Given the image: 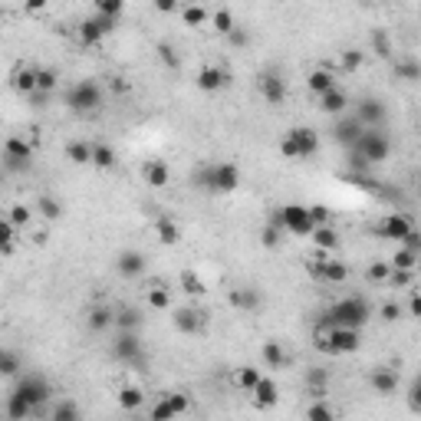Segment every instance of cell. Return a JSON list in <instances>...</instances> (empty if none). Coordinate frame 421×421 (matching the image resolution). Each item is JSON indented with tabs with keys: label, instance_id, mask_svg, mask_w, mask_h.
<instances>
[{
	"label": "cell",
	"instance_id": "obj_1",
	"mask_svg": "<svg viewBox=\"0 0 421 421\" xmlns=\"http://www.w3.org/2000/svg\"><path fill=\"white\" fill-rule=\"evenodd\" d=\"M368 316H372V306L362 296H346L326 310L323 329H362L368 323Z\"/></svg>",
	"mask_w": 421,
	"mask_h": 421
},
{
	"label": "cell",
	"instance_id": "obj_2",
	"mask_svg": "<svg viewBox=\"0 0 421 421\" xmlns=\"http://www.w3.org/2000/svg\"><path fill=\"white\" fill-rule=\"evenodd\" d=\"M198 181H201V188L214 191V195H230V191H237L240 184V168L234 162H214L198 174Z\"/></svg>",
	"mask_w": 421,
	"mask_h": 421
},
{
	"label": "cell",
	"instance_id": "obj_3",
	"mask_svg": "<svg viewBox=\"0 0 421 421\" xmlns=\"http://www.w3.org/2000/svg\"><path fill=\"white\" fill-rule=\"evenodd\" d=\"M11 395L23 399L30 408H40V405H46V401H50L53 389H50V378H46V375H40V372H27V375L17 378V385H13Z\"/></svg>",
	"mask_w": 421,
	"mask_h": 421
},
{
	"label": "cell",
	"instance_id": "obj_4",
	"mask_svg": "<svg viewBox=\"0 0 421 421\" xmlns=\"http://www.w3.org/2000/svg\"><path fill=\"white\" fill-rule=\"evenodd\" d=\"M352 151H356L366 165H382L385 158H389L392 142H389V135H385L382 129H366V132H362V139L352 145Z\"/></svg>",
	"mask_w": 421,
	"mask_h": 421
},
{
	"label": "cell",
	"instance_id": "obj_5",
	"mask_svg": "<svg viewBox=\"0 0 421 421\" xmlns=\"http://www.w3.org/2000/svg\"><path fill=\"white\" fill-rule=\"evenodd\" d=\"M66 106L73 109V112H96V109L102 106V89H99V83H92V79L76 83V86L66 92Z\"/></svg>",
	"mask_w": 421,
	"mask_h": 421
},
{
	"label": "cell",
	"instance_id": "obj_6",
	"mask_svg": "<svg viewBox=\"0 0 421 421\" xmlns=\"http://www.w3.org/2000/svg\"><path fill=\"white\" fill-rule=\"evenodd\" d=\"M273 221L280 224V230H290V234H296V237H310V234H313V224H310V214H306V207L303 205L280 207Z\"/></svg>",
	"mask_w": 421,
	"mask_h": 421
},
{
	"label": "cell",
	"instance_id": "obj_7",
	"mask_svg": "<svg viewBox=\"0 0 421 421\" xmlns=\"http://www.w3.org/2000/svg\"><path fill=\"white\" fill-rule=\"evenodd\" d=\"M372 230H375L378 237H389V240H405L415 230V224H411L408 214H399V211H392V214H385L382 221H375L372 224Z\"/></svg>",
	"mask_w": 421,
	"mask_h": 421
},
{
	"label": "cell",
	"instance_id": "obj_8",
	"mask_svg": "<svg viewBox=\"0 0 421 421\" xmlns=\"http://www.w3.org/2000/svg\"><path fill=\"white\" fill-rule=\"evenodd\" d=\"M109 33H112V20H102V17H89V20L79 23V30H76V36H79V43L83 46H96L102 43Z\"/></svg>",
	"mask_w": 421,
	"mask_h": 421
},
{
	"label": "cell",
	"instance_id": "obj_9",
	"mask_svg": "<svg viewBox=\"0 0 421 421\" xmlns=\"http://www.w3.org/2000/svg\"><path fill=\"white\" fill-rule=\"evenodd\" d=\"M195 83L201 92H217V89H224L227 83H230V73L221 69V66H201L195 76Z\"/></svg>",
	"mask_w": 421,
	"mask_h": 421
},
{
	"label": "cell",
	"instance_id": "obj_10",
	"mask_svg": "<svg viewBox=\"0 0 421 421\" xmlns=\"http://www.w3.org/2000/svg\"><path fill=\"white\" fill-rule=\"evenodd\" d=\"M257 89H260V96H263V102H270V106H280L283 99H287V86H283V79L277 73H260Z\"/></svg>",
	"mask_w": 421,
	"mask_h": 421
},
{
	"label": "cell",
	"instance_id": "obj_11",
	"mask_svg": "<svg viewBox=\"0 0 421 421\" xmlns=\"http://www.w3.org/2000/svg\"><path fill=\"white\" fill-rule=\"evenodd\" d=\"M356 122L362 129H378L385 122V106L378 99H362L359 102V112H356Z\"/></svg>",
	"mask_w": 421,
	"mask_h": 421
},
{
	"label": "cell",
	"instance_id": "obj_12",
	"mask_svg": "<svg viewBox=\"0 0 421 421\" xmlns=\"http://www.w3.org/2000/svg\"><path fill=\"white\" fill-rule=\"evenodd\" d=\"M287 135H290L293 149H296V155H300V158H310V155H316V151H319V135H316L313 129H306V125H300V129H290Z\"/></svg>",
	"mask_w": 421,
	"mask_h": 421
},
{
	"label": "cell",
	"instance_id": "obj_13",
	"mask_svg": "<svg viewBox=\"0 0 421 421\" xmlns=\"http://www.w3.org/2000/svg\"><path fill=\"white\" fill-rule=\"evenodd\" d=\"M112 356L122 362H139L142 359V339L135 333H119V339L112 343Z\"/></svg>",
	"mask_w": 421,
	"mask_h": 421
},
{
	"label": "cell",
	"instance_id": "obj_14",
	"mask_svg": "<svg viewBox=\"0 0 421 421\" xmlns=\"http://www.w3.org/2000/svg\"><path fill=\"white\" fill-rule=\"evenodd\" d=\"M142 178H145L149 188H168L172 184V168L165 162H158V158H149L142 165Z\"/></svg>",
	"mask_w": 421,
	"mask_h": 421
},
{
	"label": "cell",
	"instance_id": "obj_15",
	"mask_svg": "<svg viewBox=\"0 0 421 421\" xmlns=\"http://www.w3.org/2000/svg\"><path fill=\"white\" fill-rule=\"evenodd\" d=\"M250 401H254L257 408H273V405L280 401V389H277V382L263 375L257 385H254V392H250Z\"/></svg>",
	"mask_w": 421,
	"mask_h": 421
},
{
	"label": "cell",
	"instance_id": "obj_16",
	"mask_svg": "<svg viewBox=\"0 0 421 421\" xmlns=\"http://www.w3.org/2000/svg\"><path fill=\"white\" fill-rule=\"evenodd\" d=\"M11 86L20 96H36V69L33 66H17L11 73Z\"/></svg>",
	"mask_w": 421,
	"mask_h": 421
},
{
	"label": "cell",
	"instance_id": "obj_17",
	"mask_svg": "<svg viewBox=\"0 0 421 421\" xmlns=\"http://www.w3.org/2000/svg\"><path fill=\"white\" fill-rule=\"evenodd\" d=\"M4 158H11V162H20V165H30L33 158V145L20 135H11V139L4 142Z\"/></svg>",
	"mask_w": 421,
	"mask_h": 421
},
{
	"label": "cell",
	"instance_id": "obj_18",
	"mask_svg": "<svg viewBox=\"0 0 421 421\" xmlns=\"http://www.w3.org/2000/svg\"><path fill=\"white\" fill-rule=\"evenodd\" d=\"M116 270L122 273V277H142L145 273V257H142L139 250H122L119 260H116Z\"/></svg>",
	"mask_w": 421,
	"mask_h": 421
},
{
	"label": "cell",
	"instance_id": "obj_19",
	"mask_svg": "<svg viewBox=\"0 0 421 421\" xmlns=\"http://www.w3.org/2000/svg\"><path fill=\"white\" fill-rule=\"evenodd\" d=\"M362 125L356 122V116L352 119H343V122H336V129H333V139L339 142V145H346V149H352L359 139H362Z\"/></svg>",
	"mask_w": 421,
	"mask_h": 421
},
{
	"label": "cell",
	"instance_id": "obj_20",
	"mask_svg": "<svg viewBox=\"0 0 421 421\" xmlns=\"http://www.w3.org/2000/svg\"><path fill=\"white\" fill-rule=\"evenodd\" d=\"M346 106H349V96H346V89H339V86L319 96V109H323L326 116H343Z\"/></svg>",
	"mask_w": 421,
	"mask_h": 421
},
{
	"label": "cell",
	"instance_id": "obj_21",
	"mask_svg": "<svg viewBox=\"0 0 421 421\" xmlns=\"http://www.w3.org/2000/svg\"><path fill=\"white\" fill-rule=\"evenodd\" d=\"M207 23H211V30L221 33V36H230V33L237 30V20H234V11H230V7H217V11H211Z\"/></svg>",
	"mask_w": 421,
	"mask_h": 421
},
{
	"label": "cell",
	"instance_id": "obj_22",
	"mask_svg": "<svg viewBox=\"0 0 421 421\" xmlns=\"http://www.w3.org/2000/svg\"><path fill=\"white\" fill-rule=\"evenodd\" d=\"M368 382H372V389H375L378 395H392V392L399 389V372H395V368H375V372L368 375Z\"/></svg>",
	"mask_w": 421,
	"mask_h": 421
},
{
	"label": "cell",
	"instance_id": "obj_23",
	"mask_svg": "<svg viewBox=\"0 0 421 421\" xmlns=\"http://www.w3.org/2000/svg\"><path fill=\"white\" fill-rule=\"evenodd\" d=\"M201 323H205V319H201V313H198V310H191V306H181V310H174V329H178V333H198V329H201Z\"/></svg>",
	"mask_w": 421,
	"mask_h": 421
},
{
	"label": "cell",
	"instance_id": "obj_24",
	"mask_svg": "<svg viewBox=\"0 0 421 421\" xmlns=\"http://www.w3.org/2000/svg\"><path fill=\"white\" fill-rule=\"evenodd\" d=\"M178 13H181L184 27H191V30H201L207 23V17H211V11L201 7V4H184V7H178Z\"/></svg>",
	"mask_w": 421,
	"mask_h": 421
},
{
	"label": "cell",
	"instance_id": "obj_25",
	"mask_svg": "<svg viewBox=\"0 0 421 421\" xmlns=\"http://www.w3.org/2000/svg\"><path fill=\"white\" fill-rule=\"evenodd\" d=\"M155 234H158V240L165 247H174L181 240V227L174 224L172 217H155Z\"/></svg>",
	"mask_w": 421,
	"mask_h": 421
},
{
	"label": "cell",
	"instance_id": "obj_26",
	"mask_svg": "<svg viewBox=\"0 0 421 421\" xmlns=\"http://www.w3.org/2000/svg\"><path fill=\"white\" fill-rule=\"evenodd\" d=\"M346 280H349V267L343 260H323L319 283H346Z\"/></svg>",
	"mask_w": 421,
	"mask_h": 421
},
{
	"label": "cell",
	"instance_id": "obj_27",
	"mask_svg": "<svg viewBox=\"0 0 421 421\" xmlns=\"http://www.w3.org/2000/svg\"><path fill=\"white\" fill-rule=\"evenodd\" d=\"M86 323H89L92 333H102V329H109V326H116V310H109V306H92Z\"/></svg>",
	"mask_w": 421,
	"mask_h": 421
},
{
	"label": "cell",
	"instance_id": "obj_28",
	"mask_svg": "<svg viewBox=\"0 0 421 421\" xmlns=\"http://www.w3.org/2000/svg\"><path fill=\"white\" fill-rule=\"evenodd\" d=\"M418 263H421V254H415V250H408V247H399L395 257L389 260L392 270H408V273L418 270Z\"/></svg>",
	"mask_w": 421,
	"mask_h": 421
},
{
	"label": "cell",
	"instance_id": "obj_29",
	"mask_svg": "<svg viewBox=\"0 0 421 421\" xmlns=\"http://www.w3.org/2000/svg\"><path fill=\"white\" fill-rule=\"evenodd\" d=\"M306 86H310V92H313V96H323V92L336 89V76L329 73V69H313V73H310V79H306Z\"/></svg>",
	"mask_w": 421,
	"mask_h": 421
},
{
	"label": "cell",
	"instance_id": "obj_30",
	"mask_svg": "<svg viewBox=\"0 0 421 421\" xmlns=\"http://www.w3.org/2000/svg\"><path fill=\"white\" fill-rule=\"evenodd\" d=\"M33 415V408L27 405L23 399H17V395H7V401H4V418L7 421H27Z\"/></svg>",
	"mask_w": 421,
	"mask_h": 421
},
{
	"label": "cell",
	"instance_id": "obj_31",
	"mask_svg": "<svg viewBox=\"0 0 421 421\" xmlns=\"http://www.w3.org/2000/svg\"><path fill=\"white\" fill-rule=\"evenodd\" d=\"M310 240H313V247H316V250H336V247H339V234H336V230H333L329 224L313 227Z\"/></svg>",
	"mask_w": 421,
	"mask_h": 421
},
{
	"label": "cell",
	"instance_id": "obj_32",
	"mask_svg": "<svg viewBox=\"0 0 421 421\" xmlns=\"http://www.w3.org/2000/svg\"><path fill=\"white\" fill-rule=\"evenodd\" d=\"M260 378H263V372H260L257 366H240L237 372H234V385H237L240 392H247V395H250Z\"/></svg>",
	"mask_w": 421,
	"mask_h": 421
},
{
	"label": "cell",
	"instance_id": "obj_33",
	"mask_svg": "<svg viewBox=\"0 0 421 421\" xmlns=\"http://www.w3.org/2000/svg\"><path fill=\"white\" fill-rule=\"evenodd\" d=\"M260 352H263V366H267V368H283L287 362H290V356L283 352L280 343H263Z\"/></svg>",
	"mask_w": 421,
	"mask_h": 421
},
{
	"label": "cell",
	"instance_id": "obj_34",
	"mask_svg": "<svg viewBox=\"0 0 421 421\" xmlns=\"http://www.w3.org/2000/svg\"><path fill=\"white\" fill-rule=\"evenodd\" d=\"M23 368V362H20V352H13V349H7V346H0V375L4 378H13L17 372Z\"/></svg>",
	"mask_w": 421,
	"mask_h": 421
},
{
	"label": "cell",
	"instance_id": "obj_35",
	"mask_svg": "<svg viewBox=\"0 0 421 421\" xmlns=\"http://www.w3.org/2000/svg\"><path fill=\"white\" fill-rule=\"evenodd\" d=\"M145 405V392L139 389V385H125V389H119V408L125 411H135Z\"/></svg>",
	"mask_w": 421,
	"mask_h": 421
},
{
	"label": "cell",
	"instance_id": "obj_36",
	"mask_svg": "<svg viewBox=\"0 0 421 421\" xmlns=\"http://www.w3.org/2000/svg\"><path fill=\"white\" fill-rule=\"evenodd\" d=\"M13 250H17V227H13L7 217H0V254L11 257Z\"/></svg>",
	"mask_w": 421,
	"mask_h": 421
},
{
	"label": "cell",
	"instance_id": "obj_37",
	"mask_svg": "<svg viewBox=\"0 0 421 421\" xmlns=\"http://www.w3.org/2000/svg\"><path fill=\"white\" fill-rule=\"evenodd\" d=\"M50 421H83V411L76 401H56L50 411Z\"/></svg>",
	"mask_w": 421,
	"mask_h": 421
},
{
	"label": "cell",
	"instance_id": "obj_38",
	"mask_svg": "<svg viewBox=\"0 0 421 421\" xmlns=\"http://www.w3.org/2000/svg\"><path fill=\"white\" fill-rule=\"evenodd\" d=\"M230 306H237V310H257L260 306V293L257 290H230Z\"/></svg>",
	"mask_w": 421,
	"mask_h": 421
},
{
	"label": "cell",
	"instance_id": "obj_39",
	"mask_svg": "<svg viewBox=\"0 0 421 421\" xmlns=\"http://www.w3.org/2000/svg\"><path fill=\"white\" fill-rule=\"evenodd\" d=\"M66 158L73 165H89L92 162V145H86V142H69V145H66Z\"/></svg>",
	"mask_w": 421,
	"mask_h": 421
},
{
	"label": "cell",
	"instance_id": "obj_40",
	"mask_svg": "<svg viewBox=\"0 0 421 421\" xmlns=\"http://www.w3.org/2000/svg\"><path fill=\"white\" fill-rule=\"evenodd\" d=\"M149 306L151 310H168L172 306V293L165 283H151L149 287Z\"/></svg>",
	"mask_w": 421,
	"mask_h": 421
},
{
	"label": "cell",
	"instance_id": "obj_41",
	"mask_svg": "<svg viewBox=\"0 0 421 421\" xmlns=\"http://www.w3.org/2000/svg\"><path fill=\"white\" fill-rule=\"evenodd\" d=\"M89 165H96L102 172L112 168V165H116V149H112V145H92V162Z\"/></svg>",
	"mask_w": 421,
	"mask_h": 421
},
{
	"label": "cell",
	"instance_id": "obj_42",
	"mask_svg": "<svg viewBox=\"0 0 421 421\" xmlns=\"http://www.w3.org/2000/svg\"><path fill=\"white\" fill-rule=\"evenodd\" d=\"M36 211H40V217H43V221H60V214H63V205H60L56 198L43 195L40 201H36Z\"/></svg>",
	"mask_w": 421,
	"mask_h": 421
},
{
	"label": "cell",
	"instance_id": "obj_43",
	"mask_svg": "<svg viewBox=\"0 0 421 421\" xmlns=\"http://www.w3.org/2000/svg\"><path fill=\"white\" fill-rule=\"evenodd\" d=\"M116 326H119L122 333H135L142 326L139 310H119V313H116Z\"/></svg>",
	"mask_w": 421,
	"mask_h": 421
},
{
	"label": "cell",
	"instance_id": "obj_44",
	"mask_svg": "<svg viewBox=\"0 0 421 421\" xmlns=\"http://www.w3.org/2000/svg\"><path fill=\"white\" fill-rule=\"evenodd\" d=\"M174 418H178V411L172 408V401H168V399H158L155 405H151L149 421H174Z\"/></svg>",
	"mask_w": 421,
	"mask_h": 421
},
{
	"label": "cell",
	"instance_id": "obj_45",
	"mask_svg": "<svg viewBox=\"0 0 421 421\" xmlns=\"http://www.w3.org/2000/svg\"><path fill=\"white\" fill-rule=\"evenodd\" d=\"M181 290L191 293V296H201V293H207V287H205V280H201L195 270H184L181 273Z\"/></svg>",
	"mask_w": 421,
	"mask_h": 421
},
{
	"label": "cell",
	"instance_id": "obj_46",
	"mask_svg": "<svg viewBox=\"0 0 421 421\" xmlns=\"http://www.w3.org/2000/svg\"><path fill=\"white\" fill-rule=\"evenodd\" d=\"M7 221H11L17 230L20 227H30V221H33V207H27V205H13L11 207V214H7Z\"/></svg>",
	"mask_w": 421,
	"mask_h": 421
},
{
	"label": "cell",
	"instance_id": "obj_47",
	"mask_svg": "<svg viewBox=\"0 0 421 421\" xmlns=\"http://www.w3.org/2000/svg\"><path fill=\"white\" fill-rule=\"evenodd\" d=\"M56 83H60V76H56L53 69H36V92L50 96V92L56 89Z\"/></svg>",
	"mask_w": 421,
	"mask_h": 421
},
{
	"label": "cell",
	"instance_id": "obj_48",
	"mask_svg": "<svg viewBox=\"0 0 421 421\" xmlns=\"http://www.w3.org/2000/svg\"><path fill=\"white\" fill-rule=\"evenodd\" d=\"M306 421H336V411L326 405V401H313L306 408Z\"/></svg>",
	"mask_w": 421,
	"mask_h": 421
},
{
	"label": "cell",
	"instance_id": "obj_49",
	"mask_svg": "<svg viewBox=\"0 0 421 421\" xmlns=\"http://www.w3.org/2000/svg\"><path fill=\"white\" fill-rule=\"evenodd\" d=\"M122 13V0H96V17L102 20H116Z\"/></svg>",
	"mask_w": 421,
	"mask_h": 421
},
{
	"label": "cell",
	"instance_id": "obj_50",
	"mask_svg": "<svg viewBox=\"0 0 421 421\" xmlns=\"http://www.w3.org/2000/svg\"><path fill=\"white\" fill-rule=\"evenodd\" d=\"M421 76L418 63L415 60H405V63H395V79H401V83H415Z\"/></svg>",
	"mask_w": 421,
	"mask_h": 421
},
{
	"label": "cell",
	"instance_id": "obj_51",
	"mask_svg": "<svg viewBox=\"0 0 421 421\" xmlns=\"http://www.w3.org/2000/svg\"><path fill=\"white\" fill-rule=\"evenodd\" d=\"M362 60H366V53H362V50H346V53H343V60H339V66H343V73H356L359 66H362Z\"/></svg>",
	"mask_w": 421,
	"mask_h": 421
},
{
	"label": "cell",
	"instance_id": "obj_52",
	"mask_svg": "<svg viewBox=\"0 0 421 421\" xmlns=\"http://www.w3.org/2000/svg\"><path fill=\"white\" fill-rule=\"evenodd\" d=\"M389 287H395V290H408L411 283H415V273H408V270H389Z\"/></svg>",
	"mask_w": 421,
	"mask_h": 421
},
{
	"label": "cell",
	"instance_id": "obj_53",
	"mask_svg": "<svg viewBox=\"0 0 421 421\" xmlns=\"http://www.w3.org/2000/svg\"><path fill=\"white\" fill-rule=\"evenodd\" d=\"M389 270H392V267L385 263V260H375V263H368L366 277H368L372 283H385V280H389Z\"/></svg>",
	"mask_w": 421,
	"mask_h": 421
},
{
	"label": "cell",
	"instance_id": "obj_54",
	"mask_svg": "<svg viewBox=\"0 0 421 421\" xmlns=\"http://www.w3.org/2000/svg\"><path fill=\"white\" fill-rule=\"evenodd\" d=\"M260 244H263V247H277V244H280V224H277V221H270V224L260 230Z\"/></svg>",
	"mask_w": 421,
	"mask_h": 421
},
{
	"label": "cell",
	"instance_id": "obj_55",
	"mask_svg": "<svg viewBox=\"0 0 421 421\" xmlns=\"http://www.w3.org/2000/svg\"><path fill=\"white\" fill-rule=\"evenodd\" d=\"M306 214H310V224H313V227L329 224V207H326V205H313V207H306Z\"/></svg>",
	"mask_w": 421,
	"mask_h": 421
},
{
	"label": "cell",
	"instance_id": "obj_56",
	"mask_svg": "<svg viewBox=\"0 0 421 421\" xmlns=\"http://www.w3.org/2000/svg\"><path fill=\"white\" fill-rule=\"evenodd\" d=\"M155 53L162 56V63L168 66V69H178V56H174V46L172 43H158V46H155Z\"/></svg>",
	"mask_w": 421,
	"mask_h": 421
},
{
	"label": "cell",
	"instance_id": "obj_57",
	"mask_svg": "<svg viewBox=\"0 0 421 421\" xmlns=\"http://www.w3.org/2000/svg\"><path fill=\"white\" fill-rule=\"evenodd\" d=\"M378 319H385V323H395V319H401V306H399V303H382Z\"/></svg>",
	"mask_w": 421,
	"mask_h": 421
},
{
	"label": "cell",
	"instance_id": "obj_58",
	"mask_svg": "<svg viewBox=\"0 0 421 421\" xmlns=\"http://www.w3.org/2000/svg\"><path fill=\"white\" fill-rule=\"evenodd\" d=\"M165 399L172 401V408L178 411V415H184V411L191 408V399H188V395H184V392H172V395H165Z\"/></svg>",
	"mask_w": 421,
	"mask_h": 421
},
{
	"label": "cell",
	"instance_id": "obj_59",
	"mask_svg": "<svg viewBox=\"0 0 421 421\" xmlns=\"http://www.w3.org/2000/svg\"><path fill=\"white\" fill-rule=\"evenodd\" d=\"M306 382H310V389H313V395H323V385H326V372H310L306 375Z\"/></svg>",
	"mask_w": 421,
	"mask_h": 421
},
{
	"label": "cell",
	"instance_id": "obj_60",
	"mask_svg": "<svg viewBox=\"0 0 421 421\" xmlns=\"http://www.w3.org/2000/svg\"><path fill=\"white\" fill-rule=\"evenodd\" d=\"M372 43H375V53L378 56H392V43L385 40V33H375V36H372Z\"/></svg>",
	"mask_w": 421,
	"mask_h": 421
},
{
	"label": "cell",
	"instance_id": "obj_61",
	"mask_svg": "<svg viewBox=\"0 0 421 421\" xmlns=\"http://www.w3.org/2000/svg\"><path fill=\"white\" fill-rule=\"evenodd\" d=\"M155 11H158V13H174V11H178V4H174V0H158V4H155Z\"/></svg>",
	"mask_w": 421,
	"mask_h": 421
},
{
	"label": "cell",
	"instance_id": "obj_62",
	"mask_svg": "<svg viewBox=\"0 0 421 421\" xmlns=\"http://www.w3.org/2000/svg\"><path fill=\"white\" fill-rule=\"evenodd\" d=\"M227 40H230L234 46H244V43H247V33H244V30H234L230 36H227Z\"/></svg>",
	"mask_w": 421,
	"mask_h": 421
},
{
	"label": "cell",
	"instance_id": "obj_63",
	"mask_svg": "<svg viewBox=\"0 0 421 421\" xmlns=\"http://www.w3.org/2000/svg\"><path fill=\"white\" fill-rule=\"evenodd\" d=\"M408 313H411V316H418V313H421V300H418V293H411V300H408Z\"/></svg>",
	"mask_w": 421,
	"mask_h": 421
},
{
	"label": "cell",
	"instance_id": "obj_64",
	"mask_svg": "<svg viewBox=\"0 0 421 421\" xmlns=\"http://www.w3.org/2000/svg\"><path fill=\"white\" fill-rule=\"evenodd\" d=\"M408 401H411V411H418V382L411 385V392H408Z\"/></svg>",
	"mask_w": 421,
	"mask_h": 421
}]
</instances>
